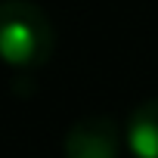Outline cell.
Segmentation results:
<instances>
[{
  "mask_svg": "<svg viewBox=\"0 0 158 158\" xmlns=\"http://www.w3.org/2000/svg\"><path fill=\"white\" fill-rule=\"evenodd\" d=\"M56 50V28L31 0H0V59L13 68H40Z\"/></svg>",
  "mask_w": 158,
  "mask_h": 158,
  "instance_id": "6da1fadb",
  "label": "cell"
},
{
  "mask_svg": "<svg viewBox=\"0 0 158 158\" xmlns=\"http://www.w3.org/2000/svg\"><path fill=\"white\" fill-rule=\"evenodd\" d=\"M121 127L109 115H81L71 121V127L62 136V155L65 158H118L121 152Z\"/></svg>",
  "mask_w": 158,
  "mask_h": 158,
  "instance_id": "7a4b0ae2",
  "label": "cell"
},
{
  "mask_svg": "<svg viewBox=\"0 0 158 158\" xmlns=\"http://www.w3.org/2000/svg\"><path fill=\"white\" fill-rule=\"evenodd\" d=\"M124 143L136 158H158V96L130 109L124 124Z\"/></svg>",
  "mask_w": 158,
  "mask_h": 158,
  "instance_id": "3957f363",
  "label": "cell"
}]
</instances>
